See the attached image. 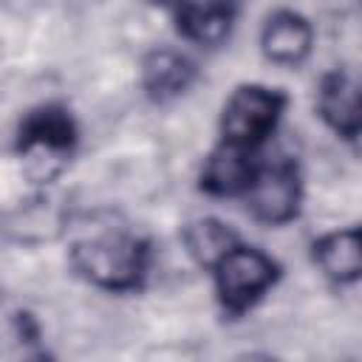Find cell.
<instances>
[{
  "label": "cell",
  "mask_w": 362,
  "mask_h": 362,
  "mask_svg": "<svg viewBox=\"0 0 362 362\" xmlns=\"http://www.w3.org/2000/svg\"><path fill=\"white\" fill-rule=\"evenodd\" d=\"M71 263L93 286L124 291L144 274V246L130 235L107 232L79 240L71 249Z\"/></svg>",
  "instance_id": "1"
},
{
  "label": "cell",
  "mask_w": 362,
  "mask_h": 362,
  "mask_svg": "<svg viewBox=\"0 0 362 362\" xmlns=\"http://www.w3.org/2000/svg\"><path fill=\"white\" fill-rule=\"evenodd\" d=\"M283 110V96L263 85H240L223 105L221 130L223 141L238 147H255L269 136Z\"/></svg>",
  "instance_id": "2"
},
{
  "label": "cell",
  "mask_w": 362,
  "mask_h": 362,
  "mask_svg": "<svg viewBox=\"0 0 362 362\" xmlns=\"http://www.w3.org/2000/svg\"><path fill=\"white\" fill-rule=\"evenodd\" d=\"M212 269H215L218 294L223 305L232 311L249 308L274 283V274H277L274 263L260 249L240 246V243H235Z\"/></svg>",
  "instance_id": "3"
},
{
  "label": "cell",
  "mask_w": 362,
  "mask_h": 362,
  "mask_svg": "<svg viewBox=\"0 0 362 362\" xmlns=\"http://www.w3.org/2000/svg\"><path fill=\"white\" fill-rule=\"evenodd\" d=\"M249 209L263 223H286L297 215L300 206V184L297 173L288 164L269 167L257 175H252L246 187Z\"/></svg>",
  "instance_id": "4"
},
{
  "label": "cell",
  "mask_w": 362,
  "mask_h": 362,
  "mask_svg": "<svg viewBox=\"0 0 362 362\" xmlns=\"http://www.w3.org/2000/svg\"><path fill=\"white\" fill-rule=\"evenodd\" d=\"M263 54L277 65H297L311 51V25L294 11H277L263 28Z\"/></svg>",
  "instance_id": "5"
},
{
  "label": "cell",
  "mask_w": 362,
  "mask_h": 362,
  "mask_svg": "<svg viewBox=\"0 0 362 362\" xmlns=\"http://www.w3.org/2000/svg\"><path fill=\"white\" fill-rule=\"evenodd\" d=\"M320 113L322 119L342 133L345 139H356L359 133V88L345 74H331L320 85Z\"/></svg>",
  "instance_id": "6"
},
{
  "label": "cell",
  "mask_w": 362,
  "mask_h": 362,
  "mask_svg": "<svg viewBox=\"0 0 362 362\" xmlns=\"http://www.w3.org/2000/svg\"><path fill=\"white\" fill-rule=\"evenodd\" d=\"M255 170H252V161H249V153L246 147H238V144H229L223 141L212 156L209 161L204 164V187L215 195H235V192H243L252 181Z\"/></svg>",
  "instance_id": "7"
},
{
  "label": "cell",
  "mask_w": 362,
  "mask_h": 362,
  "mask_svg": "<svg viewBox=\"0 0 362 362\" xmlns=\"http://www.w3.org/2000/svg\"><path fill=\"white\" fill-rule=\"evenodd\" d=\"M178 25L184 37L201 45H218L226 40L232 25V11L226 0H184L178 11Z\"/></svg>",
  "instance_id": "8"
},
{
  "label": "cell",
  "mask_w": 362,
  "mask_h": 362,
  "mask_svg": "<svg viewBox=\"0 0 362 362\" xmlns=\"http://www.w3.org/2000/svg\"><path fill=\"white\" fill-rule=\"evenodd\" d=\"M314 260L337 283H354L362 272V243L356 229L331 232L314 243Z\"/></svg>",
  "instance_id": "9"
},
{
  "label": "cell",
  "mask_w": 362,
  "mask_h": 362,
  "mask_svg": "<svg viewBox=\"0 0 362 362\" xmlns=\"http://www.w3.org/2000/svg\"><path fill=\"white\" fill-rule=\"evenodd\" d=\"M141 82L147 88V93L158 102L173 99L178 93L187 90V85L192 82V62L170 48L153 51L144 59V71H141Z\"/></svg>",
  "instance_id": "10"
},
{
  "label": "cell",
  "mask_w": 362,
  "mask_h": 362,
  "mask_svg": "<svg viewBox=\"0 0 362 362\" xmlns=\"http://www.w3.org/2000/svg\"><path fill=\"white\" fill-rule=\"evenodd\" d=\"M71 141H74V124H71L68 113H62V110H57V107H42V110H37V113L25 122V127H23V133H20V144H23L25 150H31V147H45V150L57 153V150H68Z\"/></svg>",
  "instance_id": "11"
},
{
  "label": "cell",
  "mask_w": 362,
  "mask_h": 362,
  "mask_svg": "<svg viewBox=\"0 0 362 362\" xmlns=\"http://www.w3.org/2000/svg\"><path fill=\"white\" fill-rule=\"evenodd\" d=\"M184 246H187V252L201 266H215L235 246V235L221 221L201 218V221L187 223V229H184Z\"/></svg>",
  "instance_id": "12"
},
{
  "label": "cell",
  "mask_w": 362,
  "mask_h": 362,
  "mask_svg": "<svg viewBox=\"0 0 362 362\" xmlns=\"http://www.w3.org/2000/svg\"><path fill=\"white\" fill-rule=\"evenodd\" d=\"M156 3H184V0H156Z\"/></svg>",
  "instance_id": "13"
}]
</instances>
